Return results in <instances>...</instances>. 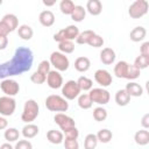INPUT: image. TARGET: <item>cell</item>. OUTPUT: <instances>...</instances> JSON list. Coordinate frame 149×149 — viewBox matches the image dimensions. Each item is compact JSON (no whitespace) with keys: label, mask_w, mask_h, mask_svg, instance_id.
I'll use <instances>...</instances> for the list:
<instances>
[{"label":"cell","mask_w":149,"mask_h":149,"mask_svg":"<svg viewBox=\"0 0 149 149\" xmlns=\"http://www.w3.org/2000/svg\"><path fill=\"white\" fill-rule=\"evenodd\" d=\"M34 62L33 51L27 47H19L10 61L0 64V79L19 76L31 69Z\"/></svg>","instance_id":"6da1fadb"},{"label":"cell","mask_w":149,"mask_h":149,"mask_svg":"<svg viewBox=\"0 0 149 149\" xmlns=\"http://www.w3.org/2000/svg\"><path fill=\"white\" fill-rule=\"evenodd\" d=\"M45 107L51 112H58L63 113L69 109V102L65 98L57 95V94H50L45 99Z\"/></svg>","instance_id":"7a4b0ae2"},{"label":"cell","mask_w":149,"mask_h":149,"mask_svg":"<svg viewBox=\"0 0 149 149\" xmlns=\"http://www.w3.org/2000/svg\"><path fill=\"white\" fill-rule=\"evenodd\" d=\"M40 114V106L34 99H28L24 102L23 112L21 114V120L26 123H31Z\"/></svg>","instance_id":"3957f363"},{"label":"cell","mask_w":149,"mask_h":149,"mask_svg":"<svg viewBox=\"0 0 149 149\" xmlns=\"http://www.w3.org/2000/svg\"><path fill=\"white\" fill-rule=\"evenodd\" d=\"M49 63H50V65H52V66L55 68V70L58 71V72H61V71H62V72H63V71H66V70L69 69V66H70L69 58H68L64 54H62V52H59V51H54V52H51Z\"/></svg>","instance_id":"277c9868"},{"label":"cell","mask_w":149,"mask_h":149,"mask_svg":"<svg viewBox=\"0 0 149 149\" xmlns=\"http://www.w3.org/2000/svg\"><path fill=\"white\" fill-rule=\"evenodd\" d=\"M79 35V29L74 24H70L64 29H61L57 34L54 35V40L56 42H63V41H73Z\"/></svg>","instance_id":"5b68a950"},{"label":"cell","mask_w":149,"mask_h":149,"mask_svg":"<svg viewBox=\"0 0 149 149\" xmlns=\"http://www.w3.org/2000/svg\"><path fill=\"white\" fill-rule=\"evenodd\" d=\"M148 7L149 3L147 0H136L129 6L128 14L132 19H140L148 13Z\"/></svg>","instance_id":"8992f818"},{"label":"cell","mask_w":149,"mask_h":149,"mask_svg":"<svg viewBox=\"0 0 149 149\" xmlns=\"http://www.w3.org/2000/svg\"><path fill=\"white\" fill-rule=\"evenodd\" d=\"M91 101L95 102L98 105H106L108 104L109 99H111V94L107 90L102 88V87H97V88H91L90 93H88Z\"/></svg>","instance_id":"52a82bcc"},{"label":"cell","mask_w":149,"mask_h":149,"mask_svg":"<svg viewBox=\"0 0 149 149\" xmlns=\"http://www.w3.org/2000/svg\"><path fill=\"white\" fill-rule=\"evenodd\" d=\"M62 94L63 98L68 100H73L80 94V88L77 84V80H68L62 86Z\"/></svg>","instance_id":"ba28073f"},{"label":"cell","mask_w":149,"mask_h":149,"mask_svg":"<svg viewBox=\"0 0 149 149\" xmlns=\"http://www.w3.org/2000/svg\"><path fill=\"white\" fill-rule=\"evenodd\" d=\"M16 101L13 97H0V114L2 116H10L15 112Z\"/></svg>","instance_id":"9c48e42d"},{"label":"cell","mask_w":149,"mask_h":149,"mask_svg":"<svg viewBox=\"0 0 149 149\" xmlns=\"http://www.w3.org/2000/svg\"><path fill=\"white\" fill-rule=\"evenodd\" d=\"M0 88L2 90V92L7 97H14V95H16L19 93L20 85L14 79L6 78V79H2V81L0 83Z\"/></svg>","instance_id":"30bf717a"},{"label":"cell","mask_w":149,"mask_h":149,"mask_svg":"<svg viewBox=\"0 0 149 149\" xmlns=\"http://www.w3.org/2000/svg\"><path fill=\"white\" fill-rule=\"evenodd\" d=\"M54 121L59 126V128L63 132L66 130V129H69V128L76 127L74 120L71 116H69V115H66L64 113H56L55 116H54Z\"/></svg>","instance_id":"8fae6325"},{"label":"cell","mask_w":149,"mask_h":149,"mask_svg":"<svg viewBox=\"0 0 149 149\" xmlns=\"http://www.w3.org/2000/svg\"><path fill=\"white\" fill-rule=\"evenodd\" d=\"M94 80H95L100 86H102V88H104V87H107V86H109V85L112 84L113 78H112V74H111L107 70H105V69H99V70H97V71L94 72Z\"/></svg>","instance_id":"7c38bea8"},{"label":"cell","mask_w":149,"mask_h":149,"mask_svg":"<svg viewBox=\"0 0 149 149\" xmlns=\"http://www.w3.org/2000/svg\"><path fill=\"white\" fill-rule=\"evenodd\" d=\"M45 81H47L48 86L50 88H54V90H57V88H59V87L63 86V77L56 70H50L49 71Z\"/></svg>","instance_id":"4fadbf2b"},{"label":"cell","mask_w":149,"mask_h":149,"mask_svg":"<svg viewBox=\"0 0 149 149\" xmlns=\"http://www.w3.org/2000/svg\"><path fill=\"white\" fill-rule=\"evenodd\" d=\"M38 21L43 27H51L55 23V15L51 10H42L38 15Z\"/></svg>","instance_id":"5bb4252c"},{"label":"cell","mask_w":149,"mask_h":149,"mask_svg":"<svg viewBox=\"0 0 149 149\" xmlns=\"http://www.w3.org/2000/svg\"><path fill=\"white\" fill-rule=\"evenodd\" d=\"M115 51L112 48H104L100 51V61L105 65H111L115 61Z\"/></svg>","instance_id":"9a60e30c"},{"label":"cell","mask_w":149,"mask_h":149,"mask_svg":"<svg viewBox=\"0 0 149 149\" xmlns=\"http://www.w3.org/2000/svg\"><path fill=\"white\" fill-rule=\"evenodd\" d=\"M91 15L97 16L101 13L102 10V5L99 0H88L86 2V8H85Z\"/></svg>","instance_id":"2e32d148"},{"label":"cell","mask_w":149,"mask_h":149,"mask_svg":"<svg viewBox=\"0 0 149 149\" xmlns=\"http://www.w3.org/2000/svg\"><path fill=\"white\" fill-rule=\"evenodd\" d=\"M146 35H147L146 28L142 27V26H137V27H135V28L130 31L129 37H130V40H132L133 42H141V41H143V40L146 38Z\"/></svg>","instance_id":"e0dca14e"},{"label":"cell","mask_w":149,"mask_h":149,"mask_svg":"<svg viewBox=\"0 0 149 149\" xmlns=\"http://www.w3.org/2000/svg\"><path fill=\"white\" fill-rule=\"evenodd\" d=\"M126 92L132 97H141L143 94V88L140 84L135 83V81H129L127 85H126Z\"/></svg>","instance_id":"ac0fdd59"},{"label":"cell","mask_w":149,"mask_h":149,"mask_svg":"<svg viewBox=\"0 0 149 149\" xmlns=\"http://www.w3.org/2000/svg\"><path fill=\"white\" fill-rule=\"evenodd\" d=\"M47 139L50 143L52 144H61L64 141V135L62 132L56 130V129H50L47 133Z\"/></svg>","instance_id":"d6986e66"},{"label":"cell","mask_w":149,"mask_h":149,"mask_svg":"<svg viewBox=\"0 0 149 149\" xmlns=\"http://www.w3.org/2000/svg\"><path fill=\"white\" fill-rule=\"evenodd\" d=\"M1 21L9 28L10 33L14 31L16 28H19V20H17V17H16V15H14V14H10V13H9V14L3 15V17H2Z\"/></svg>","instance_id":"ffe728a7"},{"label":"cell","mask_w":149,"mask_h":149,"mask_svg":"<svg viewBox=\"0 0 149 149\" xmlns=\"http://www.w3.org/2000/svg\"><path fill=\"white\" fill-rule=\"evenodd\" d=\"M129 64L126 61H119L114 66V74L118 78H126Z\"/></svg>","instance_id":"44dd1931"},{"label":"cell","mask_w":149,"mask_h":149,"mask_svg":"<svg viewBox=\"0 0 149 149\" xmlns=\"http://www.w3.org/2000/svg\"><path fill=\"white\" fill-rule=\"evenodd\" d=\"M91 66V62L87 57H78L76 61H74V69L78 71V72H86Z\"/></svg>","instance_id":"7402d4cb"},{"label":"cell","mask_w":149,"mask_h":149,"mask_svg":"<svg viewBox=\"0 0 149 149\" xmlns=\"http://www.w3.org/2000/svg\"><path fill=\"white\" fill-rule=\"evenodd\" d=\"M130 101V95L126 92L125 88H121V90H118L116 93H115V102L119 105V106H127Z\"/></svg>","instance_id":"603a6c76"},{"label":"cell","mask_w":149,"mask_h":149,"mask_svg":"<svg viewBox=\"0 0 149 149\" xmlns=\"http://www.w3.org/2000/svg\"><path fill=\"white\" fill-rule=\"evenodd\" d=\"M135 143L139 146H146L149 143V132L147 129H141L137 130L134 135Z\"/></svg>","instance_id":"cb8c5ba5"},{"label":"cell","mask_w":149,"mask_h":149,"mask_svg":"<svg viewBox=\"0 0 149 149\" xmlns=\"http://www.w3.org/2000/svg\"><path fill=\"white\" fill-rule=\"evenodd\" d=\"M70 16L74 22H81L86 16V9L80 5H76Z\"/></svg>","instance_id":"d4e9b609"},{"label":"cell","mask_w":149,"mask_h":149,"mask_svg":"<svg viewBox=\"0 0 149 149\" xmlns=\"http://www.w3.org/2000/svg\"><path fill=\"white\" fill-rule=\"evenodd\" d=\"M17 34H19V36H20L22 40L29 41V40H31V37H33V35H34V30H33V28H31L30 26H28V24H21V26L17 28Z\"/></svg>","instance_id":"484cf974"},{"label":"cell","mask_w":149,"mask_h":149,"mask_svg":"<svg viewBox=\"0 0 149 149\" xmlns=\"http://www.w3.org/2000/svg\"><path fill=\"white\" fill-rule=\"evenodd\" d=\"M38 132H40L38 127L36 125H34V123H27L22 128V135L26 139H33V137H35L38 134Z\"/></svg>","instance_id":"4316f807"},{"label":"cell","mask_w":149,"mask_h":149,"mask_svg":"<svg viewBox=\"0 0 149 149\" xmlns=\"http://www.w3.org/2000/svg\"><path fill=\"white\" fill-rule=\"evenodd\" d=\"M95 35V33L93 31V30H84V31H81V33H79V35L77 36V38H76V42L78 43V44H87L88 43V41L93 37Z\"/></svg>","instance_id":"83f0119b"},{"label":"cell","mask_w":149,"mask_h":149,"mask_svg":"<svg viewBox=\"0 0 149 149\" xmlns=\"http://www.w3.org/2000/svg\"><path fill=\"white\" fill-rule=\"evenodd\" d=\"M92 105H93V102L91 101L88 93H83V94L78 95V106L81 109H88L92 107Z\"/></svg>","instance_id":"f1b7e54d"},{"label":"cell","mask_w":149,"mask_h":149,"mask_svg":"<svg viewBox=\"0 0 149 149\" xmlns=\"http://www.w3.org/2000/svg\"><path fill=\"white\" fill-rule=\"evenodd\" d=\"M97 139H98V142H101V143H108L112 137H113V134L109 129L107 128H104V129H100L97 134Z\"/></svg>","instance_id":"f546056e"},{"label":"cell","mask_w":149,"mask_h":149,"mask_svg":"<svg viewBox=\"0 0 149 149\" xmlns=\"http://www.w3.org/2000/svg\"><path fill=\"white\" fill-rule=\"evenodd\" d=\"M3 136H5V140H6L8 143H10V142H15V141L19 140L20 133H19V130H17L16 128H7V129L5 130Z\"/></svg>","instance_id":"4dcf8cb0"},{"label":"cell","mask_w":149,"mask_h":149,"mask_svg":"<svg viewBox=\"0 0 149 149\" xmlns=\"http://www.w3.org/2000/svg\"><path fill=\"white\" fill-rule=\"evenodd\" d=\"M74 2L71 1V0H62L61 3H59V9L63 14L65 15H71L73 8H74Z\"/></svg>","instance_id":"1f68e13d"},{"label":"cell","mask_w":149,"mask_h":149,"mask_svg":"<svg viewBox=\"0 0 149 149\" xmlns=\"http://www.w3.org/2000/svg\"><path fill=\"white\" fill-rule=\"evenodd\" d=\"M77 84H78L80 91H90L93 87V81L90 78L85 77V76L79 77L78 80H77Z\"/></svg>","instance_id":"d6a6232c"},{"label":"cell","mask_w":149,"mask_h":149,"mask_svg":"<svg viewBox=\"0 0 149 149\" xmlns=\"http://www.w3.org/2000/svg\"><path fill=\"white\" fill-rule=\"evenodd\" d=\"M58 50L59 52L66 55V54H71L74 50V44L72 41H63L58 43Z\"/></svg>","instance_id":"836d02e7"},{"label":"cell","mask_w":149,"mask_h":149,"mask_svg":"<svg viewBox=\"0 0 149 149\" xmlns=\"http://www.w3.org/2000/svg\"><path fill=\"white\" fill-rule=\"evenodd\" d=\"M98 144V139L95 134H87L84 140V148L85 149H95Z\"/></svg>","instance_id":"e575fe53"},{"label":"cell","mask_w":149,"mask_h":149,"mask_svg":"<svg viewBox=\"0 0 149 149\" xmlns=\"http://www.w3.org/2000/svg\"><path fill=\"white\" fill-rule=\"evenodd\" d=\"M134 65L139 69V70H143L147 69L149 65V56H144V55H140L135 58L134 61Z\"/></svg>","instance_id":"d590c367"},{"label":"cell","mask_w":149,"mask_h":149,"mask_svg":"<svg viewBox=\"0 0 149 149\" xmlns=\"http://www.w3.org/2000/svg\"><path fill=\"white\" fill-rule=\"evenodd\" d=\"M93 119H94L95 121H98V122L105 121V120L107 119V111H106L104 107H101V106L95 107V108L93 109Z\"/></svg>","instance_id":"8d00e7d4"},{"label":"cell","mask_w":149,"mask_h":149,"mask_svg":"<svg viewBox=\"0 0 149 149\" xmlns=\"http://www.w3.org/2000/svg\"><path fill=\"white\" fill-rule=\"evenodd\" d=\"M140 74H141V70H139L134 64H129V66H128V71H127V76H126V79L134 80V79L139 78Z\"/></svg>","instance_id":"74e56055"},{"label":"cell","mask_w":149,"mask_h":149,"mask_svg":"<svg viewBox=\"0 0 149 149\" xmlns=\"http://www.w3.org/2000/svg\"><path fill=\"white\" fill-rule=\"evenodd\" d=\"M30 80L34 83V84H37V85H41L43 84L45 80H47V76L38 72V71H35L31 76H30Z\"/></svg>","instance_id":"f35d334b"},{"label":"cell","mask_w":149,"mask_h":149,"mask_svg":"<svg viewBox=\"0 0 149 149\" xmlns=\"http://www.w3.org/2000/svg\"><path fill=\"white\" fill-rule=\"evenodd\" d=\"M90 47H93V48H100L104 45V38L100 36V35H94L87 43Z\"/></svg>","instance_id":"ab89813d"},{"label":"cell","mask_w":149,"mask_h":149,"mask_svg":"<svg viewBox=\"0 0 149 149\" xmlns=\"http://www.w3.org/2000/svg\"><path fill=\"white\" fill-rule=\"evenodd\" d=\"M65 135V139H69V140H77L78 139V135H79V132L76 127H72V128H69L63 132Z\"/></svg>","instance_id":"60d3db41"},{"label":"cell","mask_w":149,"mask_h":149,"mask_svg":"<svg viewBox=\"0 0 149 149\" xmlns=\"http://www.w3.org/2000/svg\"><path fill=\"white\" fill-rule=\"evenodd\" d=\"M37 71L41 72V73H43V74H45V76H48V73H49V71H50V63H49V61H47V59L42 61V62L38 64Z\"/></svg>","instance_id":"b9f144b4"},{"label":"cell","mask_w":149,"mask_h":149,"mask_svg":"<svg viewBox=\"0 0 149 149\" xmlns=\"http://www.w3.org/2000/svg\"><path fill=\"white\" fill-rule=\"evenodd\" d=\"M14 149H33V144L28 140H19Z\"/></svg>","instance_id":"7bdbcfd3"},{"label":"cell","mask_w":149,"mask_h":149,"mask_svg":"<svg viewBox=\"0 0 149 149\" xmlns=\"http://www.w3.org/2000/svg\"><path fill=\"white\" fill-rule=\"evenodd\" d=\"M63 142H64V148L65 149H79V143H78L77 140L65 139Z\"/></svg>","instance_id":"ee69618b"},{"label":"cell","mask_w":149,"mask_h":149,"mask_svg":"<svg viewBox=\"0 0 149 149\" xmlns=\"http://www.w3.org/2000/svg\"><path fill=\"white\" fill-rule=\"evenodd\" d=\"M9 33H10L9 28H8L2 21H0V36H5V37H7Z\"/></svg>","instance_id":"f6af8a7d"},{"label":"cell","mask_w":149,"mask_h":149,"mask_svg":"<svg viewBox=\"0 0 149 149\" xmlns=\"http://www.w3.org/2000/svg\"><path fill=\"white\" fill-rule=\"evenodd\" d=\"M140 55L149 56V42H143L140 47Z\"/></svg>","instance_id":"bcb514c9"},{"label":"cell","mask_w":149,"mask_h":149,"mask_svg":"<svg viewBox=\"0 0 149 149\" xmlns=\"http://www.w3.org/2000/svg\"><path fill=\"white\" fill-rule=\"evenodd\" d=\"M141 125L143 127V129H148L149 128V114H144L142 116V120H141Z\"/></svg>","instance_id":"7dc6e473"},{"label":"cell","mask_w":149,"mask_h":149,"mask_svg":"<svg viewBox=\"0 0 149 149\" xmlns=\"http://www.w3.org/2000/svg\"><path fill=\"white\" fill-rule=\"evenodd\" d=\"M8 45V38L5 36H0V50H5Z\"/></svg>","instance_id":"c3c4849f"},{"label":"cell","mask_w":149,"mask_h":149,"mask_svg":"<svg viewBox=\"0 0 149 149\" xmlns=\"http://www.w3.org/2000/svg\"><path fill=\"white\" fill-rule=\"evenodd\" d=\"M7 126H8V121H7L3 116H0V130L6 129V128H7Z\"/></svg>","instance_id":"681fc988"},{"label":"cell","mask_w":149,"mask_h":149,"mask_svg":"<svg viewBox=\"0 0 149 149\" xmlns=\"http://www.w3.org/2000/svg\"><path fill=\"white\" fill-rule=\"evenodd\" d=\"M0 149H14V147H12L10 146V143H3V144H1L0 146Z\"/></svg>","instance_id":"f907efd6"},{"label":"cell","mask_w":149,"mask_h":149,"mask_svg":"<svg viewBox=\"0 0 149 149\" xmlns=\"http://www.w3.org/2000/svg\"><path fill=\"white\" fill-rule=\"evenodd\" d=\"M43 5H45V6H52V5H55V2H47V1H43Z\"/></svg>","instance_id":"816d5d0a"},{"label":"cell","mask_w":149,"mask_h":149,"mask_svg":"<svg viewBox=\"0 0 149 149\" xmlns=\"http://www.w3.org/2000/svg\"><path fill=\"white\" fill-rule=\"evenodd\" d=\"M1 5H2V0H0V6H1Z\"/></svg>","instance_id":"f5cc1de1"}]
</instances>
